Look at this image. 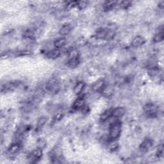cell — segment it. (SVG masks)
Instances as JSON below:
<instances>
[{
    "label": "cell",
    "mask_w": 164,
    "mask_h": 164,
    "mask_svg": "<svg viewBox=\"0 0 164 164\" xmlns=\"http://www.w3.org/2000/svg\"><path fill=\"white\" fill-rule=\"evenodd\" d=\"M122 132V123L119 119H115L109 126V138L110 140H116L119 138Z\"/></svg>",
    "instance_id": "1"
},
{
    "label": "cell",
    "mask_w": 164,
    "mask_h": 164,
    "mask_svg": "<svg viewBox=\"0 0 164 164\" xmlns=\"http://www.w3.org/2000/svg\"><path fill=\"white\" fill-rule=\"evenodd\" d=\"M143 111L147 118H155L158 113V107L153 103H146L143 107Z\"/></svg>",
    "instance_id": "2"
},
{
    "label": "cell",
    "mask_w": 164,
    "mask_h": 164,
    "mask_svg": "<svg viewBox=\"0 0 164 164\" xmlns=\"http://www.w3.org/2000/svg\"><path fill=\"white\" fill-rule=\"evenodd\" d=\"M47 89H48L50 92L56 93L58 90H59V84H58V81L57 79L53 78H51L47 84L46 85Z\"/></svg>",
    "instance_id": "3"
},
{
    "label": "cell",
    "mask_w": 164,
    "mask_h": 164,
    "mask_svg": "<svg viewBox=\"0 0 164 164\" xmlns=\"http://www.w3.org/2000/svg\"><path fill=\"white\" fill-rule=\"evenodd\" d=\"M153 140L149 138H146L141 142V144H140L139 146V149L142 152L146 153V152H147L151 149V148L153 147Z\"/></svg>",
    "instance_id": "4"
},
{
    "label": "cell",
    "mask_w": 164,
    "mask_h": 164,
    "mask_svg": "<svg viewBox=\"0 0 164 164\" xmlns=\"http://www.w3.org/2000/svg\"><path fill=\"white\" fill-rule=\"evenodd\" d=\"M42 155H43L42 149L37 147V149L33 150L31 152V153L30 154V159L31 160V162L37 163L42 158Z\"/></svg>",
    "instance_id": "5"
},
{
    "label": "cell",
    "mask_w": 164,
    "mask_h": 164,
    "mask_svg": "<svg viewBox=\"0 0 164 164\" xmlns=\"http://www.w3.org/2000/svg\"><path fill=\"white\" fill-rule=\"evenodd\" d=\"M85 105V99L84 96H80L74 101L72 108L75 110H80Z\"/></svg>",
    "instance_id": "6"
},
{
    "label": "cell",
    "mask_w": 164,
    "mask_h": 164,
    "mask_svg": "<svg viewBox=\"0 0 164 164\" xmlns=\"http://www.w3.org/2000/svg\"><path fill=\"white\" fill-rule=\"evenodd\" d=\"M105 85L106 84H105V81L103 79H99L94 82V84L91 86V89L94 92H101Z\"/></svg>",
    "instance_id": "7"
},
{
    "label": "cell",
    "mask_w": 164,
    "mask_h": 164,
    "mask_svg": "<svg viewBox=\"0 0 164 164\" xmlns=\"http://www.w3.org/2000/svg\"><path fill=\"white\" fill-rule=\"evenodd\" d=\"M21 149V144L19 142H16L12 144L8 149V153L10 155H16Z\"/></svg>",
    "instance_id": "8"
},
{
    "label": "cell",
    "mask_w": 164,
    "mask_h": 164,
    "mask_svg": "<svg viewBox=\"0 0 164 164\" xmlns=\"http://www.w3.org/2000/svg\"><path fill=\"white\" fill-rule=\"evenodd\" d=\"M85 89V83L83 81H80L76 84L74 87L73 92L75 95L79 96L82 94V93Z\"/></svg>",
    "instance_id": "9"
},
{
    "label": "cell",
    "mask_w": 164,
    "mask_h": 164,
    "mask_svg": "<svg viewBox=\"0 0 164 164\" xmlns=\"http://www.w3.org/2000/svg\"><path fill=\"white\" fill-rule=\"evenodd\" d=\"M113 92H114V89L112 86L105 85V86L104 87V88L103 89V90L100 93H101V94L103 97L106 98H109L113 96Z\"/></svg>",
    "instance_id": "10"
},
{
    "label": "cell",
    "mask_w": 164,
    "mask_h": 164,
    "mask_svg": "<svg viewBox=\"0 0 164 164\" xmlns=\"http://www.w3.org/2000/svg\"><path fill=\"white\" fill-rule=\"evenodd\" d=\"M146 43V39L141 36H137L132 41V46L133 48H139Z\"/></svg>",
    "instance_id": "11"
},
{
    "label": "cell",
    "mask_w": 164,
    "mask_h": 164,
    "mask_svg": "<svg viewBox=\"0 0 164 164\" xmlns=\"http://www.w3.org/2000/svg\"><path fill=\"white\" fill-rule=\"evenodd\" d=\"M126 113V110L124 108L119 107L113 109L112 110V118L119 119V118H122L123 116Z\"/></svg>",
    "instance_id": "12"
},
{
    "label": "cell",
    "mask_w": 164,
    "mask_h": 164,
    "mask_svg": "<svg viewBox=\"0 0 164 164\" xmlns=\"http://www.w3.org/2000/svg\"><path fill=\"white\" fill-rule=\"evenodd\" d=\"M19 84V83L17 81H10V82H8V83H7V84H6L2 86V92H3V90H5V91H12L18 87Z\"/></svg>",
    "instance_id": "13"
},
{
    "label": "cell",
    "mask_w": 164,
    "mask_h": 164,
    "mask_svg": "<svg viewBox=\"0 0 164 164\" xmlns=\"http://www.w3.org/2000/svg\"><path fill=\"white\" fill-rule=\"evenodd\" d=\"M67 55L68 60L69 59H75V58H80V52L79 51L74 47H71L68 49L67 51Z\"/></svg>",
    "instance_id": "14"
},
{
    "label": "cell",
    "mask_w": 164,
    "mask_h": 164,
    "mask_svg": "<svg viewBox=\"0 0 164 164\" xmlns=\"http://www.w3.org/2000/svg\"><path fill=\"white\" fill-rule=\"evenodd\" d=\"M112 110L113 109H110L109 110H105L100 116V122L101 123H105L109 121L112 117Z\"/></svg>",
    "instance_id": "15"
},
{
    "label": "cell",
    "mask_w": 164,
    "mask_h": 164,
    "mask_svg": "<svg viewBox=\"0 0 164 164\" xmlns=\"http://www.w3.org/2000/svg\"><path fill=\"white\" fill-rule=\"evenodd\" d=\"M164 39V32H163V27L161 26L159 28V31L153 37V42L155 43H159L163 41Z\"/></svg>",
    "instance_id": "16"
},
{
    "label": "cell",
    "mask_w": 164,
    "mask_h": 164,
    "mask_svg": "<svg viewBox=\"0 0 164 164\" xmlns=\"http://www.w3.org/2000/svg\"><path fill=\"white\" fill-rule=\"evenodd\" d=\"M61 55V51L60 50H58V49H53L47 52L46 53V56L48 57V58H50V59H56V58H58Z\"/></svg>",
    "instance_id": "17"
},
{
    "label": "cell",
    "mask_w": 164,
    "mask_h": 164,
    "mask_svg": "<svg viewBox=\"0 0 164 164\" xmlns=\"http://www.w3.org/2000/svg\"><path fill=\"white\" fill-rule=\"evenodd\" d=\"M117 5V2L115 1H107L103 4V8L105 12H109L112 10Z\"/></svg>",
    "instance_id": "18"
},
{
    "label": "cell",
    "mask_w": 164,
    "mask_h": 164,
    "mask_svg": "<svg viewBox=\"0 0 164 164\" xmlns=\"http://www.w3.org/2000/svg\"><path fill=\"white\" fill-rule=\"evenodd\" d=\"M67 41L64 37H60L56 39L54 41V46L56 49L60 50L65 46Z\"/></svg>",
    "instance_id": "19"
},
{
    "label": "cell",
    "mask_w": 164,
    "mask_h": 164,
    "mask_svg": "<svg viewBox=\"0 0 164 164\" xmlns=\"http://www.w3.org/2000/svg\"><path fill=\"white\" fill-rule=\"evenodd\" d=\"M109 29L100 28L96 31V37L99 39H106L109 33Z\"/></svg>",
    "instance_id": "20"
},
{
    "label": "cell",
    "mask_w": 164,
    "mask_h": 164,
    "mask_svg": "<svg viewBox=\"0 0 164 164\" xmlns=\"http://www.w3.org/2000/svg\"><path fill=\"white\" fill-rule=\"evenodd\" d=\"M72 30V27L69 24H65L62 25V27L59 30V33L60 36H65L71 33Z\"/></svg>",
    "instance_id": "21"
},
{
    "label": "cell",
    "mask_w": 164,
    "mask_h": 164,
    "mask_svg": "<svg viewBox=\"0 0 164 164\" xmlns=\"http://www.w3.org/2000/svg\"><path fill=\"white\" fill-rule=\"evenodd\" d=\"M80 64V60L79 58H75V59H69L67 61V66L71 69H75L79 66Z\"/></svg>",
    "instance_id": "22"
},
{
    "label": "cell",
    "mask_w": 164,
    "mask_h": 164,
    "mask_svg": "<svg viewBox=\"0 0 164 164\" xmlns=\"http://www.w3.org/2000/svg\"><path fill=\"white\" fill-rule=\"evenodd\" d=\"M119 149V144L116 140H110L108 144V149L110 152H114Z\"/></svg>",
    "instance_id": "23"
},
{
    "label": "cell",
    "mask_w": 164,
    "mask_h": 164,
    "mask_svg": "<svg viewBox=\"0 0 164 164\" xmlns=\"http://www.w3.org/2000/svg\"><path fill=\"white\" fill-rule=\"evenodd\" d=\"M46 122H47V118H46V117H42V118H41L39 119L37 124V129H39V130L41 129L45 125Z\"/></svg>",
    "instance_id": "24"
},
{
    "label": "cell",
    "mask_w": 164,
    "mask_h": 164,
    "mask_svg": "<svg viewBox=\"0 0 164 164\" xmlns=\"http://www.w3.org/2000/svg\"><path fill=\"white\" fill-rule=\"evenodd\" d=\"M132 5V2L130 1H123L120 3V7L123 10H127Z\"/></svg>",
    "instance_id": "25"
},
{
    "label": "cell",
    "mask_w": 164,
    "mask_h": 164,
    "mask_svg": "<svg viewBox=\"0 0 164 164\" xmlns=\"http://www.w3.org/2000/svg\"><path fill=\"white\" fill-rule=\"evenodd\" d=\"M88 4H89V3L86 1H79V2H77L76 7L79 10H84L87 7Z\"/></svg>",
    "instance_id": "26"
},
{
    "label": "cell",
    "mask_w": 164,
    "mask_h": 164,
    "mask_svg": "<svg viewBox=\"0 0 164 164\" xmlns=\"http://www.w3.org/2000/svg\"><path fill=\"white\" fill-rule=\"evenodd\" d=\"M156 155L158 158H161L163 157V144H160L159 146L158 147Z\"/></svg>",
    "instance_id": "27"
},
{
    "label": "cell",
    "mask_w": 164,
    "mask_h": 164,
    "mask_svg": "<svg viewBox=\"0 0 164 164\" xmlns=\"http://www.w3.org/2000/svg\"><path fill=\"white\" fill-rule=\"evenodd\" d=\"M46 146V142L44 138H39L37 141V147L43 149Z\"/></svg>",
    "instance_id": "28"
},
{
    "label": "cell",
    "mask_w": 164,
    "mask_h": 164,
    "mask_svg": "<svg viewBox=\"0 0 164 164\" xmlns=\"http://www.w3.org/2000/svg\"><path fill=\"white\" fill-rule=\"evenodd\" d=\"M78 2V1H77ZM77 2L76 1H71V2H67L66 3V7L68 8H73L75 7H76L77 6Z\"/></svg>",
    "instance_id": "29"
},
{
    "label": "cell",
    "mask_w": 164,
    "mask_h": 164,
    "mask_svg": "<svg viewBox=\"0 0 164 164\" xmlns=\"http://www.w3.org/2000/svg\"><path fill=\"white\" fill-rule=\"evenodd\" d=\"M63 118V113L61 112H57L55 116H54V118H53V120L56 122V121H59L60 120H61Z\"/></svg>",
    "instance_id": "30"
},
{
    "label": "cell",
    "mask_w": 164,
    "mask_h": 164,
    "mask_svg": "<svg viewBox=\"0 0 164 164\" xmlns=\"http://www.w3.org/2000/svg\"><path fill=\"white\" fill-rule=\"evenodd\" d=\"M87 42L86 40L84 37H81L76 41V44H78L79 46H84Z\"/></svg>",
    "instance_id": "31"
},
{
    "label": "cell",
    "mask_w": 164,
    "mask_h": 164,
    "mask_svg": "<svg viewBox=\"0 0 164 164\" xmlns=\"http://www.w3.org/2000/svg\"><path fill=\"white\" fill-rule=\"evenodd\" d=\"M81 112H82V113H84V114H87L89 113L90 112V108L89 106H87V105H85V106L82 108L81 110Z\"/></svg>",
    "instance_id": "32"
}]
</instances>
